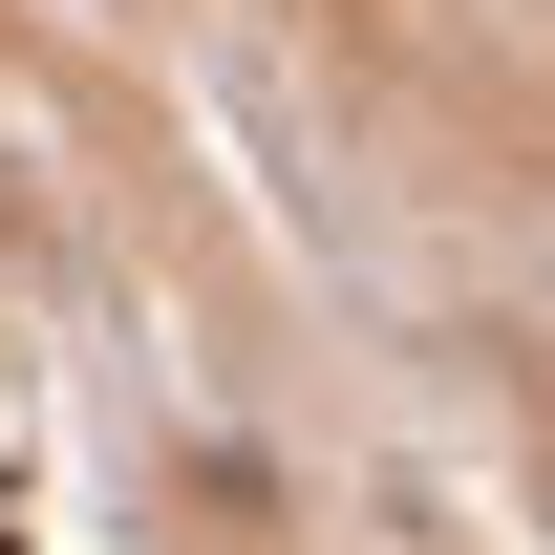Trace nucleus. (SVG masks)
<instances>
[{"mask_svg":"<svg viewBox=\"0 0 555 555\" xmlns=\"http://www.w3.org/2000/svg\"><path fill=\"white\" fill-rule=\"evenodd\" d=\"M0 555H22V491H0Z\"/></svg>","mask_w":555,"mask_h":555,"instance_id":"f257e3e1","label":"nucleus"}]
</instances>
